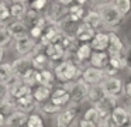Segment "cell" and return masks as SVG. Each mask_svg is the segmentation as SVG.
<instances>
[{"label": "cell", "mask_w": 131, "mask_h": 127, "mask_svg": "<svg viewBox=\"0 0 131 127\" xmlns=\"http://www.w3.org/2000/svg\"><path fill=\"white\" fill-rule=\"evenodd\" d=\"M51 103H54L55 106H59V107H63V106H69L71 104V95L66 89H63L62 86L54 89L52 92V96H51Z\"/></svg>", "instance_id": "9a60e30c"}, {"label": "cell", "mask_w": 131, "mask_h": 127, "mask_svg": "<svg viewBox=\"0 0 131 127\" xmlns=\"http://www.w3.org/2000/svg\"><path fill=\"white\" fill-rule=\"evenodd\" d=\"M85 16H86V10H85V7H83L82 4H79V3L69 7V16H68V17L72 20V21L80 24L79 21H83Z\"/></svg>", "instance_id": "4316f807"}, {"label": "cell", "mask_w": 131, "mask_h": 127, "mask_svg": "<svg viewBox=\"0 0 131 127\" xmlns=\"http://www.w3.org/2000/svg\"><path fill=\"white\" fill-rule=\"evenodd\" d=\"M42 34H44L42 28H38V27H31L30 28V37H31L34 41H40V40L42 38Z\"/></svg>", "instance_id": "74e56055"}, {"label": "cell", "mask_w": 131, "mask_h": 127, "mask_svg": "<svg viewBox=\"0 0 131 127\" xmlns=\"http://www.w3.org/2000/svg\"><path fill=\"white\" fill-rule=\"evenodd\" d=\"M35 44H37V41H34V40L28 35V37H24V38L16 40L14 41V50L20 56H28V55H31V52L34 51Z\"/></svg>", "instance_id": "30bf717a"}, {"label": "cell", "mask_w": 131, "mask_h": 127, "mask_svg": "<svg viewBox=\"0 0 131 127\" xmlns=\"http://www.w3.org/2000/svg\"><path fill=\"white\" fill-rule=\"evenodd\" d=\"M47 6H48V2H47V0H35V2H32L31 4H30V8L41 13L42 10L47 8Z\"/></svg>", "instance_id": "8d00e7d4"}, {"label": "cell", "mask_w": 131, "mask_h": 127, "mask_svg": "<svg viewBox=\"0 0 131 127\" xmlns=\"http://www.w3.org/2000/svg\"><path fill=\"white\" fill-rule=\"evenodd\" d=\"M9 8H10V14H12L13 18L23 21V20L26 18V14H27V11H28L30 7H28V3L21 2V0H16V2L10 3Z\"/></svg>", "instance_id": "e0dca14e"}, {"label": "cell", "mask_w": 131, "mask_h": 127, "mask_svg": "<svg viewBox=\"0 0 131 127\" xmlns=\"http://www.w3.org/2000/svg\"><path fill=\"white\" fill-rule=\"evenodd\" d=\"M110 66L114 68L116 71H121V69H127L128 64H127V56L124 54H118V55H111L110 56Z\"/></svg>", "instance_id": "f1b7e54d"}, {"label": "cell", "mask_w": 131, "mask_h": 127, "mask_svg": "<svg viewBox=\"0 0 131 127\" xmlns=\"http://www.w3.org/2000/svg\"><path fill=\"white\" fill-rule=\"evenodd\" d=\"M103 89H104L106 95L108 96H114V97H118L125 89V85L123 82L121 78L118 76H113V78H106L104 82L102 83Z\"/></svg>", "instance_id": "8992f818"}, {"label": "cell", "mask_w": 131, "mask_h": 127, "mask_svg": "<svg viewBox=\"0 0 131 127\" xmlns=\"http://www.w3.org/2000/svg\"><path fill=\"white\" fill-rule=\"evenodd\" d=\"M38 106H40V104L35 102V99L32 97V96L16 100V109H17L18 112H23V113H26V114H28V116L32 114L34 110L37 109Z\"/></svg>", "instance_id": "ffe728a7"}, {"label": "cell", "mask_w": 131, "mask_h": 127, "mask_svg": "<svg viewBox=\"0 0 131 127\" xmlns=\"http://www.w3.org/2000/svg\"><path fill=\"white\" fill-rule=\"evenodd\" d=\"M82 79L89 85V86H94V85H102L106 79V73L103 69H97L93 66H88L83 69Z\"/></svg>", "instance_id": "52a82bcc"}, {"label": "cell", "mask_w": 131, "mask_h": 127, "mask_svg": "<svg viewBox=\"0 0 131 127\" xmlns=\"http://www.w3.org/2000/svg\"><path fill=\"white\" fill-rule=\"evenodd\" d=\"M78 127H97L96 123H92V121H86V120H80L79 124H78Z\"/></svg>", "instance_id": "60d3db41"}, {"label": "cell", "mask_w": 131, "mask_h": 127, "mask_svg": "<svg viewBox=\"0 0 131 127\" xmlns=\"http://www.w3.org/2000/svg\"><path fill=\"white\" fill-rule=\"evenodd\" d=\"M52 92H54V87L52 86H44V85H40V86L34 87L32 90V97L35 99L38 104H44L48 100H51Z\"/></svg>", "instance_id": "d6986e66"}, {"label": "cell", "mask_w": 131, "mask_h": 127, "mask_svg": "<svg viewBox=\"0 0 131 127\" xmlns=\"http://www.w3.org/2000/svg\"><path fill=\"white\" fill-rule=\"evenodd\" d=\"M7 97H9V87L4 83H0V103L4 102Z\"/></svg>", "instance_id": "ab89813d"}, {"label": "cell", "mask_w": 131, "mask_h": 127, "mask_svg": "<svg viewBox=\"0 0 131 127\" xmlns=\"http://www.w3.org/2000/svg\"><path fill=\"white\" fill-rule=\"evenodd\" d=\"M55 76H57V81H59L61 83H69V82H76L82 78L83 71L80 68L76 66V64H73L69 59L59 62V64L55 65L54 68Z\"/></svg>", "instance_id": "6da1fadb"}, {"label": "cell", "mask_w": 131, "mask_h": 127, "mask_svg": "<svg viewBox=\"0 0 131 127\" xmlns=\"http://www.w3.org/2000/svg\"><path fill=\"white\" fill-rule=\"evenodd\" d=\"M124 93H125V96H127L128 99H131V79H130V81L127 82V85H125Z\"/></svg>", "instance_id": "7bdbcfd3"}, {"label": "cell", "mask_w": 131, "mask_h": 127, "mask_svg": "<svg viewBox=\"0 0 131 127\" xmlns=\"http://www.w3.org/2000/svg\"><path fill=\"white\" fill-rule=\"evenodd\" d=\"M111 117H113V120L116 121V124L118 127H125L131 123L130 114L125 110V107H123V106H117L114 109V112L111 113Z\"/></svg>", "instance_id": "603a6c76"}, {"label": "cell", "mask_w": 131, "mask_h": 127, "mask_svg": "<svg viewBox=\"0 0 131 127\" xmlns=\"http://www.w3.org/2000/svg\"><path fill=\"white\" fill-rule=\"evenodd\" d=\"M92 54H93V50H92L90 44H79L76 52L73 54V58L76 59V62H78V68L82 69L83 64H85L86 61H90Z\"/></svg>", "instance_id": "2e32d148"}, {"label": "cell", "mask_w": 131, "mask_h": 127, "mask_svg": "<svg viewBox=\"0 0 131 127\" xmlns=\"http://www.w3.org/2000/svg\"><path fill=\"white\" fill-rule=\"evenodd\" d=\"M83 120L92 121V123L99 124L100 120H102V116H100L99 112H97L96 107H90V109H88V110L85 112V114H83Z\"/></svg>", "instance_id": "1f68e13d"}, {"label": "cell", "mask_w": 131, "mask_h": 127, "mask_svg": "<svg viewBox=\"0 0 131 127\" xmlns=\"http://www.w3.org/2000/svg\"><path fill=\"white\" fill-rule=\"evenodd\" d=\"M108 44H110V35L104 31H97L93 41L90 42V47L94 52H107Z\"/></svg>", "instance_id": "7c38bea8"}, {"label": "cell", "mask_w": 131, "mask_h": 127, "mask_svg": "<svg viewBox=\"0 0 131 127\" xmlns=\"http://www.w3.org/2000/svg\"><path fill=\"white\" fill-rule=\"evenodd\" d=\"M27 127H45L44 124V120L38 113H32V114L28 116V123H27Z\"/></svg>", "instance_id": "e575fe53"}, {"label": "cell", "mask_w": 131, "mask_h": 127, "mask_svg": "<svg viewBox=\"0 0 131 127\" xmlns=\"http://www.w3.org/2000/svg\"><path fill=\"white\" fill-rule=\"evenodd\" d=\"M3 58H4V50L0 47V64H3Z\"/></svg>", "instance_id": "bcb514c9"}, {"label": "cell", "mask_w": 131, "mask_h": 127, "mask_svg": "<svg viewBox=\"0 0 131 127\" xmlns=\"http://www.w3.org/2000/svg\"><path fill=\"white\" fill-rule=\"evenodd\" d=\"M89 85L86 83L85 81H83L82 78L79 79V81L75 82L73 87H72L71 90V103L73 104H78L79 106L80 103H83L85 100H88V93H89Z\"/></svg>", "instance_id": "5b68a950"}, {"label": "cell", "mask_w": 131, "mask_h": 127, "mask_svg": "<svg viewBox=\"0 0 131 127\" xmlns=\"http://www.w3.org/2000/svg\"><path fill=\"white\" fill-rule=\"evenodd\" d=\"M27 123H28V114L18 110H16L7 117V127H27Z\"/></svg>", "instance_id": "cb8c5ba5"}, {"label": "cell", "mask_w": 131, "mask_h": 127, "mask_svg": "<svg viewBox=\"0 0 131 127\" xmlns=\"http://www.w3.org/2000/svg\"><path fill=\"white\" fill-rule=\"evenodd\" d=\"M117 100H118V97L106 95V97L103 99V100H100L99 103L93 107H96L97 112L100 113V116H102V119H103V117H106V116H110L111 113L114 112V109L117 107Z\"/></svg>", "instance_id": "8fae6325"}, {"label": "cell", "mask_w": 131, "mask_h": 127, "mask_svg": "<svg viewBox=\"0 0 131 127\" xmlns=\"http://www.w3.org/2000/svg\"><path fill=\"white\" fill-rule=\"evenodd\" d=\"M125 56H127L128 69L131 71V44H130V45H127V50H125Z\"/></svg>", "instance_id": "b9f144b4"}, {"label": "cell", "mask_w": 131, "mask_h": 127, "mask_svg": "<svg viewBox=\"0 0 131 127\" xmlns=\"http://www.w3.org/2000/svg\"><path fill=\"white\" fill-rule=\"evenodd\" d=\"M31 59H32V66L37 71H44L48 69V65L51 64L49 58L47 56L45 52H38V54H31Z\"/></svg>", "instance_id": "484cf974"}, {"label": "cell", "mask_w": 131, "mask_h": 127, "mask_svg": "<svg viewBox=\"0 0 131 127\" xmlns=\"http://www.w3.org/2000/svg\"><path fill=\"white\" fill-rule=\"evenodd\" d=\"M125 110L128 112V114H130V117H131V99H128L127 100V103H125Z\"/></svg>", "instance_id": "f6af8a7d"}, {"label": "cell", "mask_w": 131, "mask_h": 127, "mask_svg": "<svg viewBox=\"0 0 131 127\" xmlns=\"http://www.w3.org/2000/svg\"><path fill=\"white\" fill-rule=\"evenodd\" d=\"M89 62H90V66L104 71L110 65V55L107 52H93Z\"/></svg>", "instance_id": "7402d4cb"}, {"label": "cell", "mask_w": 131, "mask_h": 127, "mask_svg": "<svg viewBox=\"0 0 131 127\" xmlns=\"http://www.w3.org/2000/svg\"><path fill=\"white\" fill-rule=\"evenodd\" d=\"M10 17H12V14H10L9 6L4 2H0V24H6Z\"/></svg>", "instance_id": "d590c367"}, {"label": "cell", "mask_w": 131, "mask_h": 127, "mask_svg": "<svg viewBox=\"0 0 131 127\" xmlns=\"http://www.w3.org/2000/svg\"><path fill=\"white\" fill-rule=\"evenodd\" d=\"M0 127H7V117L3 113H0Z\"/></svg>", "instance_id": "ee69618b"}, {"label": "cell", "mask_w": 131, "mask_h": 127, "mask_svg": "<svg viewBox=\"0 0 131 127\" xmlns=\"http://www.w3.org/2000/svg\"><path fill=\"white\" fill-rule=\"evenodd\" d=\"M78 112H79V106L78 104L71 103L66 109H63L61 113H58L54 119L55 127H72L75 119L78 116Z\"/></svg>", "instance_id": "277c9868"}, {"label": "cell", "mask_w": 131, "mask_h": 127, "mask_svg": "<svg viewBox=\"0 0 131 127\" xmlns=\"http://www.w3.org/2000/svg\"><path fill=\"white\" fill-rule=\"evenodd\" d=\"M94 35H96V31L90 30L89 27H86L83 23H80L79 28H78L76 34H75V38L76 41H79L80 44H90L93 41Z\"/></svg>", "instance_id": "44dd1931"}, {"label": "cell", "mask_w": 131, "mask_h": 127, "mask_svg": "<svg viewBox=\"0 0 131 127\" xmlns=\"http://www.w3.org/2000/svg\"><path fill=\"white\" fill-rule=\"evenodd\" d=\"M44 16L48 18L49 23L59 25L61 21H63L69 16V7H65L61 2H52L49 3V7Z\"/></svg>", "instance_id": "3957f363"}, {"label": "cell", "mask_w": 131, "mask_h": 127, "mask_svg": "<svg viewBox=\"0 0 131 127\" xmlns=\"http://www.w3.org/2000/svg\"><path fill=\"white\" fill-rule=\"evenodd\" d=\"M40 72H41V85H44V86H52V87H54V82L57 81V76H55L54 69L48 68V69L40 71Z\"/></svg>", "instance_id": "4dcf8cb0"}, {"label": "cell", "mask_w": 131, "mask_h": 127, "mask_svg": "<svg viewBox=\"0 0 131 127\" xmlns=\"http://www.w3.org/2000/svg\"><path fill=\"white\" fill-rule=\"evenodd\" d=\"M41 112L42 113H45V114H55L57 116L58 113H61L62 112V107H59V106H55L54 103H51V102H47V103H44V104H41Z\"/></svg>", "instance_id": "d6a6232c"}, {"label": "cell", "mask_w": 131, "mask_h": 127, "mask_svg": "<svg viewBox=\"0 0 131 127\" xmlns=\"http://www.w3.org/2000/svg\"><path fill=\"white\" fill-rule=\"evenodd\" d=\"M12 66H13V71H14L16 76L20 79H23L27 72L34 69V66H32V59L30 55L28 56H18L17 59H14L12 62Z\"/></svg>", "instance_id": "ba28073f"}, {"label": "cell", "mask_w": 131, "mask_h": 127, "mask_svg": "<svg viewBox=\"0 0 131 127\" xmlns=\"http://www.w3.org/2000/svg\"><path fill=\"white\" fill-rule=\"evenodd\" d=\"M100 13L103 20V25L104 27L114 28L117 25H120L124 20L123 14L118 11L117 6L114 4V2H107V3H99V7L96 8Z\"/></svg>", "instance_id": "7a4b0ae2"}, {"label": "cell", "mask_w": 131, "mask_h": 127, "mask_svg": "<svg viewBox=\"0 0 131 127\" xmlns=\"http://www.w3.org/2000/svg\"><path fill=\"white\" fill-rule=\"evenodd\" d=\"M114 4L117 6L118 11L123 14V17L128 16L131 13V0H117V2H114Z\"/></svg>", "instance_id": "836d02e7"}, {"label": "cell", "mask_w": 131, "mask_h": 127, "mask_svg": "<svg viewBox=\"0 0 131 127\" xmlns=\"http://www.w3.org/2000/svg\"><path fill=\"white\" fill-rule=\"evenodd\" d=\"M106 97V92L103 89L102 85H94V86L89 87V93H88V100L90 102L93 106H96L100 100Z\"/></svg>", "instance_id": "d4e9b609"}, {"label": "cell", "mask_w": 131, "mask_h": 127, "mask_svg": "<svg viewBox=\"0 0 131 127\" xmlns=\"http://www.w3.org/2000/svg\"><path fill=\"white\" fill-rule=\"evenodd\" d=\"M83 24L86 25V27H89L90 30L93 31H99V28L103 25V20H102V16H100V13L96 10V8H92V10H89L88 13H86L85 18H83Z\"/></svg>", "instance_id": "5bb4252c"}, {"label": "cell", "mask_w": 131, "mask_h": 127, "mask_svg": "<svg viewBox=\"0 0 131 127\" xmlns=\"http://www.w3.org/2000/svg\"><path fill=\"white\" fill-rule=\"evenodd\" d=\"M99 127H118V126L116 124V121L113 120V117H111V114H110V116H106V117H103L102 120H100Z\"/></svg>", "instance_id": "f35d334b"}, {"label": "cell", "mask_w": 131, "mask_h": 127, "mask_svg": "<svg viewBox=\"0 0 131 127\" xmlns=\"http://www.w3.org/2000/svg\"><path fill=\"white\" fill-rule=\"evenodd\" d=\"M7 30H9L10 35L13 37V40H20L30 35V27L27 25V23L20 21V20L10 21L7 24Z\"/></svg>", "instance_id": "9c48e42d"}, {"label": "cell", "mask_w": 131, "mask_h": 127, "mask_svg": "<svg viewBox=\"0 0 131 127\" xmlns=\"http://www.w3.org/2000/svg\"><path fill=\"white\" fill-rule=\"evenodd\" d=\"M21 81H23V83H26L27 86H30V87H32V86L37 87L41 85V72L37 69H31L30 72L26 73V76H24Z\"/></svg>", "instance_id": "83f0119b"}, {"label": "cell", "mask_w": 131, "mask_h": 127, "mask_svg": "<svg viewBox=\"0 0 131 127\" xmlns=\"http://www.w3.org/2000/svg\"><path fill=\"white\" fill-rule=\"evenodd\" d=\"M32 87L27 86L26 83L20 82V83L14 85L9 89V96L13 97L14 100H18V99H24V97H28V96H32Z\"/></svg>", "instance_id": "ac0fdd59"}, {"label": "cell", "mask_w": 131, "mask_h": 127, "mask_svg": "<svg viewBox=\"0 0 131 127\" xmlns=\"http://www.w3.org/2000/svg\"><path fill=\"white\" fill-rule=\"evenodd\" d=\"M13 37L10 35L9 30H7V24H0V47L6 50L12 45Z\"/></svg>", "instance_id": "f546056e"}, {"label": "cell", "mask_w": 131, "mask_h": 127, "mask_svg": "<svg viewBox=\"0 0 131 127\" xmlns=\"http://www.w3.org/2000/svg\"><path fill=\"white\" fill-rule=\"evenodd\" d=\"M125 127H131V123H130V124H128V126H125Z\"/></svg>", "instance_id": "7dc6e473"}, {"label": "cell", "mask_w": 131, "mask_h": 127, "mask_svg": "<svg viewBox=\"0 0 131 127\" xmlns=\"http://www.w3.org/2000/svg\"><path fill=\"white\" fill-rule=\"evenodd\" d=\"M108 35H110V44H108V50L107 54L108 55H118V54H124L127 50V45L123 42V40L117 35V33H114L113 30L108 31Z\"/></svg>", "instance_id": "4fadbf2b"}]
</instances>
